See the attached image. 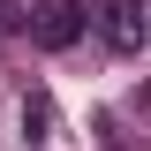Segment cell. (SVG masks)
I'll return each mask as SVG.
<instances>
[{"label": "cell", "instance_id": "cell-4", "mask_svg": "<svg viewBox=\"0 0 151 151\" xmlns=\"http://www.w3.org/2000/svg\"><path fill=\"white\" fill-rule=\"evenodd\" d=\"M15 23H23V8H15V0H0V30H15Z\"/></svg>", "mask_w": 151, "mask_h": 151}, {"label": "cell", "instance_id": "cell-3", "mask_svg": "<svg viewBox=\"0 0 151 151\" xmlns=\"http://www.w3.org/2000/svg\"><path fill=\"white\" fill-rule=\"evenodd\" d=\"M23 136H30V144L53 136V98H45V91H23Z\"/></svg>", "mask_w": 151, "mask_h": 151}, {"label": "cell", "instance_id": "cell-1", "mask_svg": "<svg viewBox=\"0 0 151 151\" xmlns=\"http://www.w3.org/2000/svg\"><path fill=\"white\" fill-rule=\"evenodd\" d=\"M83 0H38L30 15H23V30H30L38 53H68V45H83Z\"/></svg>", "mask_w": 151, "mask_h": 151}, {"label": "cell", "instance_id": "cell-2", "mask_svg": "<svg viewBox=\"0 0 151 151\" xmlns=\"http://www.w3.org/2000/svg\"><path fill=\"white\" fill-rule=\"evenodd\" d=\"M98 38H106L121 60L144 53V0H98Z\"/></svg>", "mask_w": 151, "mask_h": 151}]
</instances>
